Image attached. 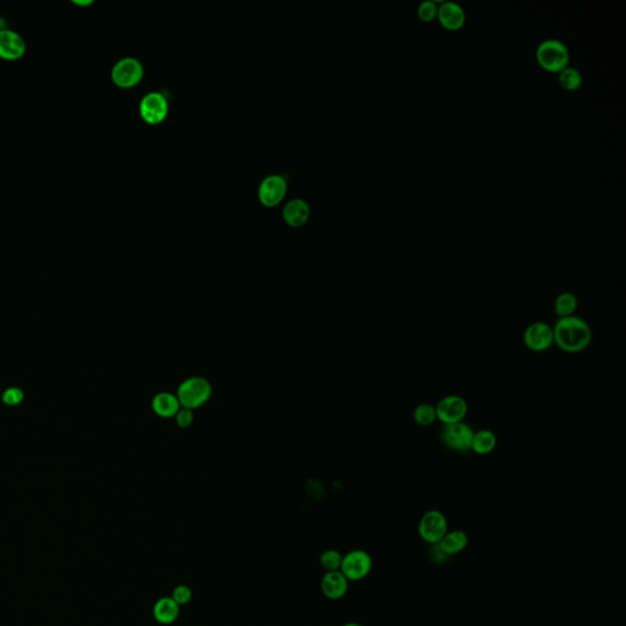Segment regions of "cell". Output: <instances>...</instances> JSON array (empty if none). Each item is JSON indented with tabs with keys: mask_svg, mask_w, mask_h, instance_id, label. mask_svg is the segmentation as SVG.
Returning <instances> with one entry per match:
<instances>
[{
	"mask_svg": "<svg viewBox=\"0 0 626 626\" xmlns=\"http://www.w3.org/2000/svg\"><path fill=\"white\" fill-rule=\"evenodd\" d=\"M554 345L567 354H577L586 350L591 345L592 329L581 317L574 316L558 318L553 326Z\"/></svg>",
	"mask_w": 626,
	"mask_h": 626,
	"instance_id": "obj_1",
	"label": "cell"
},
{
	"mask_svg": "<svg viewBox=\"0 0 626 626\" xmlns=\"http://www.w3.org/2000/svg\"><path fill=\"white\" fill-rule=\"evenodd\" d=\"M475 431L465 421L443 424L439 438L444 447L454 453L466 454L471 452Z\"/></svg>",
	"mask_w": 626,
	"mask_h": 626,
	"instance_id": "obj_2",
	"label": "cell"
},
{
	"mask_svg": "<svg viewBox=\"0 0 626 626\" xmlns=\"http://www.w3.org/2000/svg\"><path fill=\"white\" fill-rule=\"evenodd\" d=\"M538 64L549 73H560L569 63V50L562 42L544 40L537 48Z\"/></svg>",
	"mask_w": 626,
	"mask_h": 626,
	"instance_id": "obj_3",
	"label": "cell"
},
{
	"mask_svg": "<svg viewBox=\"0 0 626 626\" xmlns=\"http://www.w3.org/2000/svg\"><path fill=\"white\" fill-rule=\"evenodd\" d=\"M212 394L208 380L200 377L185 380L178 390V400L184 409L193 410L204 404Z\"/></svg>",
	"mask_w": 626,
	"mask_h": 626,
	"instance_id": "obj_4",
	"label": "cell"
},
{
	"mask_svg": "<svg viewBox=\"0 0 626 626\" xmlns=\"http://www.w3.org/2000/svg\"><path fill=\"white\" fill-rule=\"evenodd\" d=\"M373 560L368 553L362 549H354L343 556L341 572L349 581H361L370 575Z\"/></svg>",
	"mask_w": 626,
	"mask_h": 626,
	"instance_id": "obj_5",
	"label": "cell"
},
{
	"mask_svg": "<svg viewBox=\"0 0 626 626\" xmlns=\"http://www.w3.org/2000/svg\"><path fill=\"white\" fill-rule=\"evenodd\" d=\"M448 520L442 512L432 509L422 515L417 532L422 541L428 544H437L448 532Z\"/></svg>",
	"mask_w": 626,
	"mask_h": 626,
	"instance_id": "obj_6",
	"label": "cell"
},
{
	"mask_svg": "<svg viewBox=\"0 0 626 626\" xmlns=\"http://www.w3.org/2000/svg\"><path fill=\"white\" fill-rule=\"evenodd\" d=\"M523 344L533 352H544L554 345L553 326L547 322L536 321L526 327L523 336Z\"/></svg>",
	"mask_w": 626,
	"mask_h": 626,
	"instance_id": "obj_7",
	"label": "cell"
},
{
	"mask_svg": "<svg viewBox=\"0 0 626 626\" xmlns=\"http://www.w3.org/2000/svg\"><path fill=\"white\" fill-rule=\"evenodd\" d=\"M143 65L136 58H123L114 65L112 80L120 89H131L142 80Z\"/></svg>",
	"mask_w": 626,
	"mask_h": 626,
	"instance_id": "obj_8",
	"label": "cell"
},
{
	"mask_svg": "<svg viewBox=\"0 0 626 626\" xmlns=\"http://www.w3.org/2000/svg\"><path fill=\"white\" fill-rule=\"evenodd\" d=\"M435 412L442 424L461 422L468 415V405L460 395H447L435 405Z\"/></svg>",
	"mask_w": 626,
	"mask_h": 626,
	"instance_id": "obj_9",
	"label": "cell"
},
{
	"mask_svg": "<svg viewBox=\"0 0 626 626\" xmlns=\"http://www.w3.org/2000/svg\"><path fill=\"white\" fill-rule=\"evenodd\" d=\"M168 99L161 92H151L140 103V114L148 124H159L168 114Z\"/></svg>",
	"mask_w": 626,
	"mask_h": 626,
	"instance_id": "obj_10",
	"label": "cell"
},
{
	"mask_svg": "<svg viewBox=\"0 0 626 626\" xmlns=\"http://www.w3.org/2000/svg\"><path fill=\"white\" fill-rule=\"evenodd\" d=\"M288 188L286 179L281 175H269L266 179H263L260 190H258V196L261 202L267 206V207H274L278 203L281 202V200L284 198Z\"/></svg>",
	"mask_w": 626,
	"mask_h": 626,
	"instance_id": "obj_11",
	"label": "cell"
},
{
	"mask_svg": "<svg viewBox=\"0 0 626 626\" xmlns=\"http://www.w3.org/2000/svg\"><path fill=\"white\" fill-rule=\"evenodd\" d=\"M26 53V42L15 31H0V59L6 61L20 60Z\"/></svg>",
	"mask_w": 626,
	"mask_h": 626,
	"instance_id": "obj_12",
	"label": "cell"
},
{
	"mask_svg": "<svg viewBox=\"0 0 626 626\" xmlns=\"http://www.w3.org/2000/svg\"><path fill=\"white\" fill-rule=\"evenodd\" d=\"M349 582L341 570L327 572L321 580L322 593L331 601L341 599L349 591Z\"/></svg>",
	"mask_w": 626,
	"mask_h": 626,
	"instance_id": "obj_13",
	"label": "cell"
},
{
	"mask_svg": "<svg viewBox=\"0 0 626 626\" xmlns=\"http://www.w3.org/2000/svg\"><path fill=\"white\" fill-rule=\"evenodd\" d=\"M153 618L162 625H170L178 620L180 606L172 597H161L153 606Z\"/></svg>",
	"mask_w": 626,
	"mask_h": 626,
	"instance_id": "obj_14",
	"label": "cell"
},
{
	"mask_svg": "<svg viewBox=\"0 0 626 626\" xmlns=\"http://www.w3.org/2000/svg\"><path fill=\"white\" fill-rule=\"evenodd\" d=\"M437 17L440 25L447 30H460L465 24V13L463 8L455 3H443L440 8H438Z\"/></svg>",
	"mask_w": 626,
	"mask_h": 626,
	"instance_id": "obj_15",
	"label": "cell"
},
{
	"mask_svg": "<svg viewBox=\"0 0 626 626\" xmlns=\"http://www.w3.org/2000/svg\"><path fill=\"white\" fill-rule=\"evenodd\" d=\"M283 217L291 227H301L310 218V206L301 198L291 200L283 209Z\"/></svg>",
	"mask_w": 626,
	"mask_h": 626,
	"instance_id": "obj_16",
	"label": "cell"
},
{
	"mask_svg": "<svg viewBox=\"0 0 626 626\" xmlns=\"http://www.w3.org/2000/svg\"><path fill=\"white\" fill-rule=\"evenodd\" d=\"M438 544L443 549V552L449 557L456 556V554L463 552V551H465V548L468 547V533L463 531V530L448 531Z\"/></svg>",
	"mask_w": 626,
	"mask_h": 626,
	"instance_id": "obj_17",
	"label": "cell"
},
{
	"mask_svg": "<svg viewBox=\"0 0 626 626\" xmlns=\"http://www.w3.org/2000/svg\"><path fill=\"white\" fill-rule=\"evenodd\" d=\"M152 408L154 412L158 416L164 417V419H169V417H173L178 414L179 410H180V403H179L178 396L170 394V393H161L154 396Z\"/></svg>",
	"mask_w": 626,
	"mask_h": 626,
	"instance_id": "obj_18",
	"label": "cell"
},
{
	"mask_svg": "<svg viewBox=\"0 0 626 626\" xmlns=\"http://www.w3.org/2000/svg\"><path fill=\"white\" fill-rule=\"evenodd\" d=\"M497 443H498V439L493 431L487 428L479 429L474 433L471 452H474L477 455H489V454L493 453L494 449L497 448Z\"/></svg>",
	"mask_w": 626,
	"mask_h": 626,
	"instance_id": "obj_19",
	"label": "cell"
},
{
	"mask_svg": "<svg viewBox=\"0 0 626 626\" xmlns=\"http://www.w3.org/2000/svg\"><path fill=\"white\" fill-rule=\"evenodd\" d=\"M577 307H579V299L570 291H564L562 294H559L553 304L554 313L557 315L558 318L574 316Z\"/></svg>",
	"mask_w": 626,
	"mask_h": 626,
	"instance_id": "obj_20",
	"label": "cell"
},
{
	"mask_svg": "<svg viewBox=\"0 0 626 626\" xmlns=\"http://www.w3.org/2000/svg\"><path fill=\"white\" fill-rule=\"evenodd\" d=\"M414 421L419 426L422 427H428L431 424H433L437 421V412H435V406L427 403L417 405L414 410L412 414Z\"/></svg>",
	"mask_w": 626,
	"mask_h": 626,
	"instance_id": "obj_21",
	"label": "cell"
},
{
	"mask_svg": "<svg viewBox=\"0 0 626 626\" xmlns=\"http://www.w3.org/2000/svg\"><path fill=\"white\" fill-rule=\"evenodd\" d=\"M559 82L562 84V89H565L567 91H575V89H580V86H581V75L577 70L565 68L559 73Z\"/></svg>",
	"mask_w": 626,
	"mask_h": 626,
	"instance_id": "obj_22",
	"label": "cell"
},
{
	"mask_svg": "<svg viewBox=\"0 0 626 626\" xmlns=\"http://www.w3.org/2000/svg\"><path fill=\"white\" fill-rule=\"evenodd\" d=\"M341 560H343V554L336 549H327L322 553L321 557H320V562L326 572L341 570Z\"/></svg>",
	"mask_w": 626,
	"mask_h": 626,
	"instance_id": "obj_23",
	"label": "cell"
},
{
	"mask_svg": "<svg viewBox=\"0 0 626 626\" xmlns=\"http://www.w3.org/2000/svg\"><path fill=\"white\" fill-rule=\"evenodd\" d=\"M24 399H25L24 390L17 388V387H10V388L4 390L3 394H1L3 403L8 405V406H16V405L21 404Z\"/></svg>",
	"mask_w": 626,
	"mask_h": 626,
	"instance_id": "obj_24",
	"label": "cell"
},
{
	"mask_svg": "<svg viewBox=\"0 0 626 626\" xmlns=\"http://www.w3.org/2000/svg\"><path fill=\"white\" fill-rule=\"evenodd\" d=\"M172 598L178 603L179 606H185L193 599V590L188 585H178L173 590Z\"/></svg>",
	"mask_w": 626,
	"mask_h": 626,
	"instance_id": "obj_25",
	"label": "cell"
},
{
	"mask_svg": "<svg viewBox=\"0 0 626 626\" xmlns=\"http://www.w3.org/2000/svg\"><path fill=\"white\" fill-rule=\"evenodd\" d=\"M437 14H438V8L433 1H424L419 6V10H417V15L424 22L433 21L437 17Z\"/></svg>",
	"mask_w": 626,
	"mask_h": 626,
	"instance_id": "obj_26",
	"label": "cell"
},
{
	"mask_svg": "<svg viewBox=\"0 0 626 626\" xmlns=\"http://www.w3.org/2000/svg\"><path fill=\"white\" fill-rule=\"evenodd\" d=\"M428 558L429 560L433 562L434 564L442 565L444 562H448L450 557L443 552V549L437 543V544H429Z\"/></svg>",
	"mask_w": 626,
	"mask_h": 626,
	"instance_id": "obj_27",
	"label": "cell"
},
{
	"mask_svg": "<svg viewBox=\"0 0 626 626\" xmlns=\"http://www.w3.org/2000/svg\"><path fill=\"white\" fill-rule=\"evenodd\" d=\"M175 416H177V422H178L179 427H181V428H186L190 424H193V415L191 412V410H179L178 414L175 415Z\"/></svg>",
	"mask_w": 626,
	"mask_h": 626,
	"instance_id": "obj_28",
	"label": "cell"
},
{
	"mask_svg": "<svg viewBox=\"0 0 626 626\" xmlns=\"http://www.w3.org/2000/svg\"><path fill=\"white\" fill-rule=\"evenodd\" d=\"M74 4L79 6H91V4H94V1L92 0H86V1H77V0H74Z\"/></svg>",
	"mask_w": 626,
	"mask_h": 626,
	"instance_id": "obj_29",
	"label": "cell"
},
{
	"mask_svg": "<svg viewBox=\"0 0 626 626\" xmlns=\"http://www.w3.org/2000/svg\"><path fill=\"white\" fill-rule=\"evenodd\" d=\"M341 626H365V625H362V624H360V623H346V624H344V625H341Z\"/></svg>",
	"mask_w": 626,
	"mask_h": 626,
	"instance_id": "obj_30",
	"label": "cell"
}]
</instances>
